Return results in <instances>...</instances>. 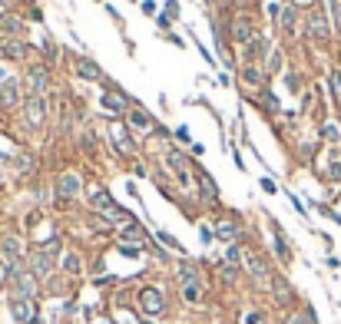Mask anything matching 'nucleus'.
<instances>
[{"instance_id": "423d86ee", "label": "nucleus", "mask_w": 341, "mask_h": 324, "mask_svg": "<svg viewBox=\"0 0 341 324\" xmlns=\"http://www.w3.org/2000/svg\"><path fill=\"white\" fill-rule=\"evenodd\" d=\"M30 268H33V278H47L50 268H53V258H50V252H33V255H30Z\"/></svg>"}, {"instance_id": "412c9836", "label": "nucleus", "mask_w": 341, "mask_h": 324, "mask_svg": "<svg viewBox=\"0 0 341 324\" xmlns=\"http://www.w3.org/2000/svg\"><path fill=\"white\" fill-rule=\"evenodd\" d=\"M278 20H282V27H285L288 33L295 30V10H292V7H285V10H278Z\"/></svg>"}, {"instance_id": "b1692460", "label": "nucleus", "mask_w": 341, "mask_h": 324, "mask_svg": "<svg viewBox=\"0 0 341 324\" xmlns=\"http://www.w3.org/2000/svg\"><path fill=\"white\" fill-rule=\"evenodd\" d=\"M0 30L17 33V30H20V20H14V17H0Z\"/></svg>"}, {"instance_id": "473e14b6", "label": "nucleus", "mask_w": 341, "mask_h": 324, "mask_svg": "<svg viewBox=\"0 0 341 324\" xmlns=\"http://www.w3.org/2000/svg\"><path fill=\"white\" fill-rule=\"evenodd\" d=\"M292 324H311V311L305 317H292Z\"/></svg>"}, {"instance_id": "f03ea898", "label": "nucleus", "mask_w": 341, "mask_h": 324, "mask_svg": "<svg viewBox=\"0 0 341 324\" xmlns=\"http://www.w3.org/2000/svg\"><path fill=\"white\" fill-rule=\"evenodd\" d=\"M242 261L248 265L252 278H259V281H269V265H265V258H262L259 252H252V248H242Z\"/></svg>"}, {"instance_id": "4be33fe9", "label": "nucleus", "mask_w": 341, "mask_h": 324, "mask_svg": "<svg viewBox=\"0 0 341 324\" xmlns=\"http://www.w3.org/2000/svg\"><path fill=\"white\" fill-rule=\"evenodd\" d=\"M4 53L14 56V60H20V56L27 53V47H24V43H4Z\"/></svg>"}, {"instance_id": "9d476101", "label": "nucleus", "mask_w": 341, "mask_h": 324, "mask_svg": "<svg viewBox=\"0 0 341 324\" xmlns=\"http://www.w3.org/2000/svg\"><path fill=\"white\" fill-rule=\"evenodd\" d=\"M232 37L238 40V43H248V40L255 37V30H252V24H248L245 17H238L235 24H232Z\"/></svg>"}, {"instance_id": "c9c22d12", "label": "nucleus", "mask_w": 341, "mask_h": 324, "mask_svg": "<svg viewBox=\"0 0 341 324\" xmlns=\"http://www.w3.org/2000/svg\"><path fill=\"white\" fill-rule=\"evenodd\" d=\"M298 4H311V0H298Z\"/></svg>"}, {"instance_id": "7ed1b4c3", "label": "nucleus", "mask_w": 341, "mask_h": 324, "mask_svg": "<svg viewBox=\"0 0 341 324\" xmlns=\"http://www.w3.org/2000/svg\"><path fill=\"white\" fill-rule=\"evenodd\" d=\"M139 304H143L146 314H159L162 304H166V298H162L159 288H143V291H139Z\"/></svg>"}, {"instance_id": "4468645a", "label": "nucleus", "mask_w": 341, "mask_h": 324, "mask_svg": "<svg viewBox=\"0 0 341 324\" xmlns=\"http://www.w3.org/2000/svg\"><path fill=\"white\" fill-rule=\"evenodd\" d=\"M235 235H238L235 222H219V225H215V238H222V242H235Z\"/></svg>"}, {"instance_id": "a211bd4d", "label": "nucleus", "mask_w": 341, "mask_h": 324, "mask_svg": "<svg viewBox=\"0 0 341 324\" xmlns=\"http://www.w3.org/2000/svg\"><path fill=\"white\" fill-rule=\"evenodd\" d=\"M129 126H133V129H149L152 123H149V116H146L143 110H133V113H129Z\"/></svg>"}, {"instance_id": "39448f33", "label": "nucleus", "mask_w": 341, "mask_h": 324, "mask_svg": "<svg viewBox=\"0 0 341 324\" xmlns=\"http://www.w3.org/2000/svg\"><path fill=\"white\" fill-rule=\"evenodd\" d=\"M24 116H27V123H30V126L43 123V116H47V106H43V99H40V96H30V99H27Z\"/></svg>"}, {"instance_id": "20e7f679", "label": "nucleus", "mask_w": 341, "mask_h": 324, "mask_svg": "<svg viewBox=\"0 0 341 324\" xmlns=\"http://www.w3.org/2000/svg\"><path fill=\"white\" fill-rule=\"evenodd\" d=\"M27 89H30L27 96H40L47 89V70H43V66H30V73H27Z\"/></svg>"}, {"instance_id": "2eb2a0df", "label": "nucleus", "mask_w": 341, "mask_h": 324, "mask_svg": "<svg viewBox=\"0 0 341 324\" xmlns=\"http://www.w3.org/2000/svg\"><path fill=\"white\" fill-rule=\"evenodd\" d=\"M4 255H7V261H20V238H14V235H7L4 238Z\"/></svg>"}, {"instance_id": "7c9ffc66", "label": "nucleus", "mask_w": 341, "mask_h": 324, "mask_svg": "<svg viewBox=\"0 0 341 324\" xmlns=\"http://www.w3.org/2000/svg\"><path fill=\"white\" fill-rule=\"evenodd\" d=\"M278 66H282V53L275 50V53H272V66H269V70H278Z\"/></svg>"}, {"instance_id": "ddd939ff", "label": "nucleus", "mask_w": 341, "mask_h": 324, "mask_svg": "<svg viewBox=\"0 0 341 324\" xmlns=\"http://www.w3.org/2000/svg\"><path fill=\"white\" fill-rule=\"evenodd\" d=\"M272 288H275L278 304H288V301H292V288H288V281H285V278H272Z\"/></svg>"}, {"instance_id": "c85d7f7f", "label": "nucleus", "mask_w": 341, "mask_h": 324, "mask_svg": "<svg viewBox=\"0 0 341 324\" xmlns=\"http://www.w3.org/2000/svg\"><path fill=\"white\" fill-rule=\"evenodd\" d=\"M159 242H162V245H169V248H176V252H183V245H179L173 235H166V232H159Z\"/></svg>"}, {"instance_id": "cd10ccee", "label": "nucleus", "mask_w": 341, "mask_h": 324, "mask_svg": "<svg viewBox=\"0 0 341 324\" xmlns=\"http://www.w3.org/2000/svg\"><path fill=\"white\" fill-rule=\"evenodd\" d=\"M63 268L70 271V275H76V271H79V258H76V255H66V261H63Z\"/></svg>"}, {"instance_id": "aec40b11", "label": "nucleus", "mask_w": 341, "mask_h": 324, "mask_svg": "<svg viewBox=\"0 0 341 324\" xmlns=\"http://www.w3.org/2000/svg\"><path fill=\"white\" fill-rule=\"evenodd\" d=\"M179 281L183 285H199V271L192 265H179Z\"/></svg>"}, {"instance_id": "6e6552de", "label": "nucleus", "mask_w": 341, "mask_h": 324, "mask_svg": "<svg viewBox=\"0 0 341 324\" xmlns=\"http://www.w3.org/2000/svg\"><path fill=\"white\" fill-rule=\"evenodd\" d=\"M14 288H17V298H27V301L37 294V281H33V275H24V271L14 278Z\"/></svg>"}, {"instance_id": "f3484780", "label": "nucleus", "mask_w": 341, "mask_h": 324, "mask_svg": "<svg viewBox=\"0 0 341 324\" xmlns=\"http://www.w3.org/2000/svg\"><path fill=\"white\" fill-rule=\"evenodd\" d=\"M199 182H202V198H206V202H215V198H219V192H215L212 179H209L206 172H199Z\"/></svg>"}, {"instance_id": "e433bc0d", "label": "nucleus", "mask_w": 341, "mask_h": 324, "mask_svg": "<svg viewBox=\"0 0 341 324\" xmlns=\"http://www.w3.org/2000/svg\"><path fill=\"white\" fill-rule=\"evenodd\" d=\"M143 324H152V321H143Z\"/></svg>"}, {"instance_id": "f704fd0d", "label": "nucleus", "mask_w": 341, "mask_h": 324, "mask_svg": "<svg viewBox=\"0 0 341 324\" xmlns=\"http://www.w3.org/2000/svg\"><path fill=\"white\" fill-rule=\"evenodd\" d=\"M259 321H262L259 314H245V324H259Z\"/></svg>"}, {"instance_id": "2f4dec72", "label": "nucleus", "mask_w": 341, "mask_h": 324, "mask_svg": "<svg viewBox=\"0 0 341 324\" xmlns=\"http://www.w3.org/2000/svg\"><path fill=\"white\" fill-rule=\"evenodd\" d=\"M334 24L341 27V0H334Z\"/></svg>"}, {"instance_id": "0eeeda50", "label": "nucleus", "mask_w": 341, "mask_h": 324, "mask_svg": "<svg viewBox=\"0 0 341 324\" xmlns=\"http://www.w3.org/2000/svg\"><path fill=\"white\" fill-rule=\"evenodd\" d=\"M10 311H14V317L20 324H30L33 317H37V308H33V301H27V298H17L14 304H10Z\"/></svg>"}, {"instance_id": "5701e85b", "label": "nucleus", "mask_w": 341, "mask_h": 324, "mask_svg": "<svg viewBox=\"0 0 341 324\" xmlns=\"http://www.w3.org/2000/svg\"><path fill=\"white\" fill-rule=\"evenodd\" d=\"M103 106H106V110H113V113H119V110H123V99H119V96L103 93Z\"/></svg>"}, {"instance_id": "f8f14e48", "label": "nucleus", "mask_w": 341, "mask_h": 324, "mask_svg": "<svg viewBox=\"0 0 341 324\" xmlns=\"http://www.w3.org/2000/svg\"><path fill=\"white\" fill-rule=\"evenodd\" d=\"M76 73H79L83 79H100V76H103V73H100V66H96L93 60H76Z\"/></svg>"}, {"instance_id": "1a4fd4ad", "label": "nucleus", "mask_w": 341, "mask_h": 324, "mask_svg": "<svg viewBox=\"0 0 341 324\" xmlns=\"http://www.w3.org/2000/svg\"><path fill=\"white\" fill-rule=\"evenodd\" d=\"M308 37L311 40H325L328 37V24H325V17H321V14H311L308 17Z\"/></svg>"}, {"instance_id": "f257e3e1", "label": "nucleus", "mask_w": 341, "mask_h": 324, "mask_svg": "<svg viewBox=\"0 0 341 324\" xmlns=\"http://www.w3.org/2000/svg\"><path fill=\"white\" fill-rule=\"evenodd\" d=\"M83 192V179H79L76 172H63L60 175V182H56V198H73Z\"/></svg>"}, {"instance_id": "bb28decb", "label": "nucleus", "mask_w": 341, "mask_h": 324, "mask_svg": "<svg viewBox=\"0 0 341 324\" xmlns=\"http://www.w3.org/2000/svg\"><path fill=\"white\" fill-rule=\"evenodd\" d=\"M275 252H278V258H282V261H288V245H285V238H282V235H275Z\"/></svg>"}, {"instance_id": "a878e982", "label": "nucleus", "mask_w": 341, "mask_h": 324, "mask_svg": "<svg viewBox=\"0 0 341 324\" xmlns=\"http://www.w3.org/2000/svg\"><path fill=\"white\" fill-rule=\"evenodd\" d=\"M183 298L196 304V301H199V285H183Z\"/></svg>"}, {"instance_id": "4c0bfd02", "label": "nucleus", "mask_w": 341, "mask_h": 324, "mask_svg": "<svg viewBox=\"0 0 341 324\" xmlns=\"http://www.w3.org/2000/svg\"><path fill=\"white\" fill-rule=\"evenodd\" d=\"M0 7H4V0H0Z\"/></svg>"}, {"instance_id": "72a5a7b5", "label": "nucleus", "mask_w": 341, "mask_h": 324, "mask_svg": "<svg viewBox=\"0 0 341 324\" xmlns=\"http://www.w3.org/2000/svg\"><path fill=\"white\" fill-rule=\"evenodd\" d=\"M334 93L341 96V73H334Z\"/></svg>"}, {"instance_id": "c756f323", "label": "nucleus", "mask_w": 341, "mask_h": 324, "mask_svg": "<svg viewBox=\"0 0 341 324\" xmlns=\"http://www.w3.org/2000/svg\"><path fill=\"white\" fill-rule=\"evenodd\" d=\"M242 76H245L248 83H262V73H259V70H252V66H248V70L242 73Z\"/></svg>"}, {"instance_id": "58836bf2", "label": "nucleus", "mask_w": 341, "mask_h": 324, "mask_svg": "<svg viewBox=\"0 0 341 324\" xmlns=\"http://www.w3.org/2000/svg\"><path fill=\"white\" fill-rule=\"evenodd\" d=\"M0 53H4V47H0Z\"/></svg>"}, {"instance_id": "dca6fc26", "label": "nucleus", "mask_w": 341, "mask_h": 324, "mask_svg": "<svg viewBox=\"0 0 341 324\" xmlns=\"http://www.w3.org/2000/svg\"><path fill=\"white\" fill-rule=\"evenodd\" d=\"M123 235H126L129 242H136V248H143V245H146V232L139 229V225H126V229H123Z\"/></svg>"}, {"instance_id": "393cba45", "label": "nucleus", "mask_w": 341, "mask_h": 324, "mask_svg": "<svg viewBox=\"0 0 341 324\" xmlns=\"http://www.w3.org/2000/svg\"><path fill=\"white\" fill-rule=\"evenodd\" d=\"M225 265H242V248H238V245L229 248V255H225Z\"/></svg>"}, {"instance_id": "9b49d317", "label": "nucleus", "mask_w": 341, "mask_h": 324, "mask_svg": "<svg viewBox=\"0 0 341 324\" xmlns=\"http://www.w3.org/2000/svg\"><path fill=\"white\" fill-rule=\"evenodd\" d=\"M265 53H269V40L255 33V37L245 43V56H248V60H255V56H265Z\"/></svg>"}, {"instance_id": "6ab92c4d", "label": "nucleus", "mask_w": 341, "mask_h": 324, "mask_svg": "<svg viewBox=\"0 0 341 324\" xmlns=\"http://www.w3.org/2000/svg\"><path fill=\"white\" fill-rule=\"evenodd\" d=\"M0 103H4V106H14L17 103V83H4V86H0Z\"/></svg>"}]
</instances>
